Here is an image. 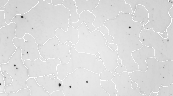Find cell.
I'll return each instance as SVG.
<instances>
[{
	"label": "cell",
	"mask_w": 173,
	"mask_h": 96,
	"mask_svg": "<svg viewBox=\"0 0 173 96\" xmlns=\"http://www.w3.org/2000/svg\"><path fill=\"white\" fill-rule=\"evenodd\" d=\"M74 0H64L62 4L70 11V16L68 20V23L70 25L73 23L77 22L79 18L77 17H79L80 14L77 12V9Z\"/></svg>",
	"instance_id": "obj_2"
},
{
	"label": "cell",
	"mask_w": 173,
	"mask_h": 96,
	"mask_svg": "<svg viewBox=\"0 0 173 96\" xmlns=\"http://www.w3.org/2000/svg\"><path fill=\"white\" fill-rule=\"evenodd\" d=\"M55 36L58 39L61 44H66L68 41L71 42L75 45L77 43L75 41V39L78 36V32L77 28H74L69 24L66 31H64L62 28H59L56 29Z\"/></svg>",
	"instance_id": "obj_1"
},
{
	"label": "cell",
	"mask_w": 173,
	"mask_h": 96,
	"mask_svg": "<svg viewBox=\"0 0 173 96\" xmlns=\"http://www.w3.org/2000/svg\"><path fill=\"white\" fill-rule=\"evenodd\" d=\"M29 88V90L30 91V94L29 95H29L31 94V90H30V89L29 88V87H27V88H22V89H20L18 90V91H17V92H11H11H9V93L8 94H9V93H10V92H13V93H16L18 91H19V90H20L22 89H26V88Z\"/></svg>",
	"instance_id": "obj_3"
}]
</instances>
